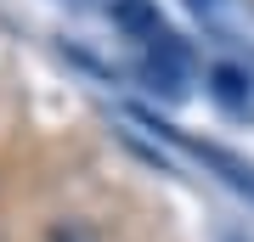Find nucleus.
Instances as JSON below:
<instances>
[{
  "mask_svg": "<svg viewBox=\"0 0 254 242\" xmlns=\"http://www.w3.org/2000/svg\"><path fill=\"white\" fill-rule=\"evenodd\" d=\"M141 79L153 85L164 101H181L187 85H192V56H187V45L175 40V34L153 40V45H147V62H141Z\"/></svg>",
  "mask_w": 254,
  "mask_h": 242,
  "instance_id": "obj_1",
  "label": "nucleus"
},
{
  "mask_svg": "<svg viewBox=\"0 0 254 242\" xmlns=\"http://www.w3.org/2000/svg\"><path fill=\"white\" fill-rule=\"evenodd\" d=\"M170 135H175V130H170ZM175 141H181V146H187V152L198 158V163H209V169H215L220 180H226L232 192H243V197L254 203V163H243V158H232L226 146H215V141H192V135H175Z\"/></svg>",
  "mask_w": 254,
  "mask_h": 242,
  "instance_id": "obj_2",
  "label": "nucleus"
},
{
  "mask_svg": "<svg viewBox=\"0 0 254 242\" xmlns=\"http://www.w3.org/2000/svg\"><path fill=\"white\" fill-rule=\"evenodd\" d=\"M113 23L125 28L130 40H141V45H153V40H164V34H170L153 0H113Z\"/></svg>",
  "mask_w": 254,
  "mask_h": 242,
  "instance_id": "obj_3",
  "label": "nucleus"
},
{
  "mask_svg": "<svg viewBox=\"0 0 254 242\" xmlns=\"http://www.w3.org/2000/svg\"><path fill=\"white\" fill-rule=\"evenodd\" d=\"M209 96H215L226 113H249V107H254V79H249L243 68L220 62L215 73H209Z\"/></svg>",
  "mask_w": 254,
  "mask_h": 242,
  "instance_id": "obj_4",
  "label": "nucleus"
},
{
  "mask_svg": "<svg viewBox=\"0 0 254 242\" xmlns=\"http://www.w3.org/2000/svg\"><path fill=\"white\" fill-rule=\"evenodd\" d=\"M51 242H102V237H96L85 220H57V225H51Z\"/></svg>",
  "mask_w": 254,
  "mask_h": 242,
  "instance_id": "obj_5",
  "label": "nucleus"
},
{
  "mask_svg": "<svg viewBox=\"0 0 254 242\" xmlns=\"http://www.w3.org/2000/svg\"><path fill=\"white\" fill-rule=\"evenodd\" d=\"M187 6H192V11H215L220 0H187Z\"/></svg>",
  "mask_w": 254,
  "mask_h": 242,
  "instance_id": "obj_6",
  "label": "nucleus"
}]
</instances>
